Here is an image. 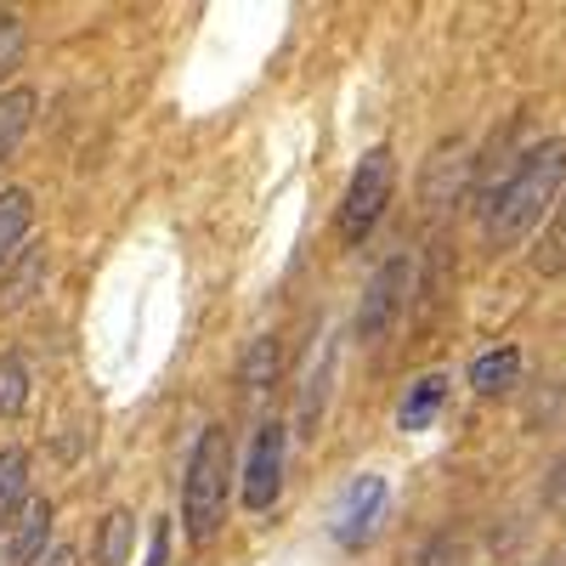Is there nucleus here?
Masks as SVG:
<instances>
[{
	"mask_svg": "<svg viewBox=\"0 0 566 566\" xmlns=\"http://www.w3.org/2000/svg\"><path fill=\"white\" fill-rule=\"evenodd\" d=\"M23 488H29V459H23V448H0V527L12 522Z\"/></svg>",
	"mask_w": 566,
	"mask_h": 566,
	"instance_id": "ddd939ff",
	"label": "nucleus"
},
{
	"mask_svg": "<svg viewBox=\"0 0 566 566\" xmlns=\"http://www.w3.org/2000/svg\"><path fill=\"white\" fill-rule=\"evenodd\" d=\"M29 119H34V91H7V97H0V159L18 154Z\"/></svg>",
	"mask_w": 566,
	"mask_h": 566,
	"instance_id": "f8f14e48",
	"label": "nucleus"
},
{
	"mask_svg": "<svg viewBox=\"0 0 566 566\" xmlns=\"http://www.w3.org/2000/svg\"><path fill=\"white\" fill-rule=\"evenodd\" d=\"M408 283H413V261H408V255H391L380 272H374L368 295H363V306H357V335H363V340H380L386 328L397 323V312H402V301H408Z\"/></svg>",
	"mask_w": 566,
	"mask_h": 566,
	"instance_id": "20e7f679",
	"label": "nucleus"
},
{
	"mask_svg": "<svg viewBox=\"0 0 566 566\" xmlns=\"http://www.w3.org/2000/svg\"><path fill=\"white\" fill-rule=\"evenodd\" d=\"M283 493V424H261L244 459V510H272Z\"/></svg>",
	"mask_w": 566,
	"mask_h": 566,
	"instance_id": "423d86ee",
	"label": "nucleus"
},
{
	"mask_svg": "<svg viewBox=\"0 0 566 566\" xmlns=\"http://www.w3.org/2000/svg\"><path fill=\"white\" fill-rule=\"evenodd\" d=\"M23 57V23L18 18H0V74Z\"/></svg>",
	"mask_w": 566,
	"mask_h": 566,
	"instance_id": "a211bd4d",
	"label": "nucleus"
},
{
	"mask_svg": "<svg viewBox=\"0 0 566 566\" xmlns=\"http://www.w3.org/2000/svg\"><path fill=\"white\" fill-rule=\"evenodd\" d=\"M227 476H232V437H227V424H205V437L193 442V459H187V488H181V515H187V538L193 544H210L221 527Z\"/></svg>",
	"mask_w": 566,
	"mask_h": 566,
	"instance_id": "f03ea898",
	"label": "nucleus"
},
{
	"mask_svg": "<svg viewBox=\"0 0 566 566\" xmlns=\"http://www.w3.org/2000/svg\"><path fill=\"white\" fill-rule=\"evenodd\" d=\"M23 402H29V368H23V357H0V419H18L23 413Z\"/></svg>",
	"mask_w": 566,
	"mask_h": 566,
	"instance_id": "4468645a",
	"label": "nucleus"
},
{
	"mask_svg": "<svg viewBox=\"0 0 566 566\" xmlns=\"http://www.w3.org/2000/svg\"><path fill=\"white\" fill-rule=\"evenodd\" d=\"M391 187H397V159L391 148H368L363 165L352 170V187H346V199H340V244H363L374 221L386 216L391 205Z\"/></svg>",
	"mask_w": 566,
	"mask_h": 566,
	"instance_id": "7ed1b4c3",
	"label": "nucleus"
},
{
	"mask_svg": "<svg viewBox=\"0 0 566 566\" xmlns=\"http://www.w3.org/2000/svg\"><path fill=\"white\" fill-rule=\"evenodd\" d=\"M560 181H566V142H538L533 154H522V165L504 176V187L488 205V244L493 250L522 244L527 232L549 216Z\"/></svg>",
	"mask_w": 566,
	"mask_h": 566,
	"instance_id": "f257e3e1",
	"label": "nucleus"
},
{
	"mask_svg": "<svg viewBox=\"0 0 566 566\" xmlns=\"http://www.w3.org/2000/svg\"><path fill=\"white\" fill-rule=\"evenodd\" d=\"M45 533H52V499H29L7 544V566H29L34 555H45Z\"/></svg>",
	"mask_w": 566,
	"mask_h": 566,
	"instance_id": "0eeeda50",
	"label": "nucleus"
},
{
	"mask_svg": "<svg viewBox=\"0 0 566 566\" xmlns=\"http://www.w3.org/2000/svg\"><path fill=\"white\" fill-rule=\"evenodd\" d=\"M380 510H386V476L363 470V476L340 493L335 515H328V533H335L346 549H357V544H368V538H374V522H380Z\"/></svg>",
	"mask_w": 566,
	"mask_h": 566,
	"instance_id": "39448f33",
	"label": "nucleus"
},
{
	"mask_svg": "<svg viewBox=\"0 0 566 566\" xmlns=\"http://www.w3.org/2000/svg\"><path fill=\"white\" fill-rule=\"evenodd\" d=\"M459 176H464V154L453 148V154H437V165H431V181H424V205L431 210H442L448 205V187L459 193Z\"/></svg>",
	"mask_w": 566,
	"mask_h": 566,
	"instance_id": "dca6fc26",
	"label": "nucleus"
},
{
	"mask_svg": "<svg viewBox=\"0 0 566 566\" xmlns=\"http://www.w3.org/2000/svg\"><path fill=\"white\" fill-rule=\"evenodd\" d=\"M277 368V346L272 340H255V352H250V363H244V380H250V391H261L266 386V374Z\"/></svg>",
	"mask_w": 566,
	"mask_h": 566,
	"instance_id": "f3484780",
	"label": "nucleus"
},
{
	"mask_svg": "<svg viewBox=\"0 0 566 566\" xmlns=\"http://www.w3.org/2000/svg\"><path fill=\"white\" fill-rule=\"evenodd\" d=\"M165 555H170V533H165V522H159L154 538H148V555H142V566H165Z\"/></svg>",
	"mask_w": 566,
	"mask_h": 566,
	"instance_id": "6ab92c4d",
	"label": "nucleus"
},
{
	"mask_svg": "<svg viewBox=\"0 0 566 566\" xmlns=\"http://www.w3.org/2000/svg\"><path fill=\"white\" fill-rule=\"evenodd\" d=\"M442 402H448V380L442 374H424V380L408 386V397L397 408V424L402 431H431V419L442 413Z\"/></svg>",
	"mask_w": 566,
	"mask_h": 566,
	"instance_id": "6e6552de",
	"label": "nucleus"
},
{
	"mask_svg": "<svg viewBox=\"0 0 566 566\" xmlns=\"http://www.w3.org/2000/svg\"><path fill=\"white\" fill-rule=\"evenodd\" d=\"M52 566H74V549H57V555H52Z\"/></svg>",
	"mask_w": 566,
	"mask_h": 566,
	"instance_id": "aec40b11",
	"label": "nucleus"
},
{
	"mask_svg": "<svg viewBox=\"0 0 566 566\" xmlns=\"http://www.w3.org/2000/svg\"><path fill=\"white\" fill-rule=\"evenodd\" d=\"M29 221H34V199L23 193V187H7V193H0V266L18 255Z\"/></svg>",
	"mask_w": 566,
	"mask_h": 566,
	"instance_id": "9d476101",
	"label": "nucleus"
},
{
	"mask_svg": "<svg viewBox=\"0 0 566 566\" xmlns=\"http://www.w3.org/2000/svg\"><path fill=\"white\" fill-rule=\"evenodd\" d=\"M40 277H45V244L18 250V266H12V277H7V290H0V312H18V306L34 295Z\"/></svg>",
	"mask_w": 566,
	"mask_h": 566,
	"instance_id": "9b49d317",
	"label": "nucleus"
},
{
	"mask_svg": "<svg viewBox=\"0 0 566 566\" xmlns=\"http://www.w3.org/2000/svg\"><path fill=\"white\" fill-rule=\"evenodd\" d=\"M130 538H136V522H130L125 510H114L108 522H103V538H97V566H125Z\"/></svg>",
	"mask_w": 566,
	"mask_h": 566,
	"instance_id": "2eb2a0df",
	"label": "nucleus"
},
{
	"mask_svg": "<svg viewBox=\"0 0 566 566\" xmlns=\"http://www.w3.org/2000/svg\"><path fill=\"white\" fill-rule=\"evenodd\" d=\"M515 374H522V352L499 346V352H482L476 363H470V386H476L482 397H493V391H510L515 386Z\"/></svg>",
	"mask_w": 566,
	"mask_h": 566,
	"instance_id": "1a4fd4ad",
	"label": "nucleus"
}]
</instances>
